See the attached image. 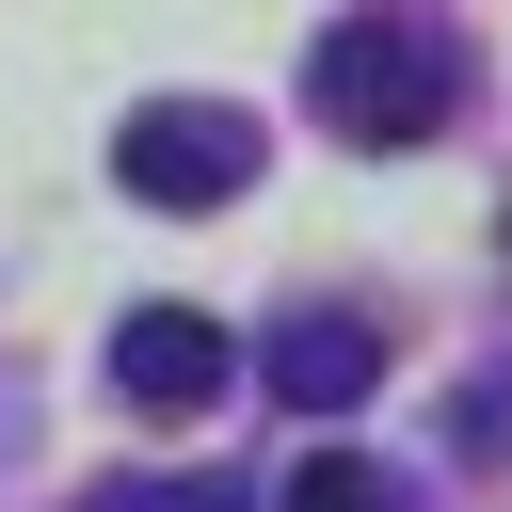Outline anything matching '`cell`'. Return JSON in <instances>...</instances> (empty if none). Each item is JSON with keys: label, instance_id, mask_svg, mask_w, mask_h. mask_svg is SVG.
Wrapping results in <instances>:
<instances>
[{"label": "cell", "instance_id": "obj_3", "mask_svg": "<svg viewBox=\"0 0 512 512\" xmlns=\"http://www.w3.org/2000/svg\"><path fill=\"white\" fill-rule=\"evenodd\" d=\"M224 384H240V336L208 304H128L112 320V400L128 416H208Z\"/></svg>", "mask_w": 512, "mask_h": 512}, {"label": "cell", "instance_id": "obj_2", "mask_svg": "<svg viewBox=\"0 0 512 512\" xmlns=\"http://www.w3.org/2000/svg\"><path fill=\"white\" fill-rule=\"evenodd\" d=\"M112 176H128L144 208H224V192L256 176V128L208 112V96H144V112L112 128Z\"/></svg>", "mask_w": 512, "mask_h": 512}, {"label": "cell", "instance_id": "obj_5", "mask_svg": "<svg viewBox=\"0 0 512 512\" xmlns=\"http://www.w3.org/2000/svg\"><path fill=\"white\" fill-rule=\"evenodd\" d=\"M288 512H416V496H400V480H384L368 448H320V464L288 480Z\"/></svg>", "mask_w": 512, "mask_h": 512}, {"label": "cell", "instance_id": "obj_4", "mask_svg": "<svg viewBox=\"0 0 512 512\" xmlns=\"http://www.w3.org/2000/svg\"><path fill=\"white\" fill-rule=\"evenodd\" d=\"M256 384L304 400V416H352V400L384 384V320H352V304H288V320L256 336Z\"/></svg>", "mask_w": 512, "mask_h": 512}, {"label": "cell", "instance_id": "obj_1", "mask_svg": "<svg viewBox=\"0 0 512 512\" xmlns=\"http://www.w3.org/2000/svg\"><path fill=\"white\" fill-rule=\"evenodd\" d=\"M304 96H320L336 144H432V128H448V32H416V16H336V32L304 48Z\"/></svg>", "mask_w": 512, "mask_h": 512}]
</instances>
